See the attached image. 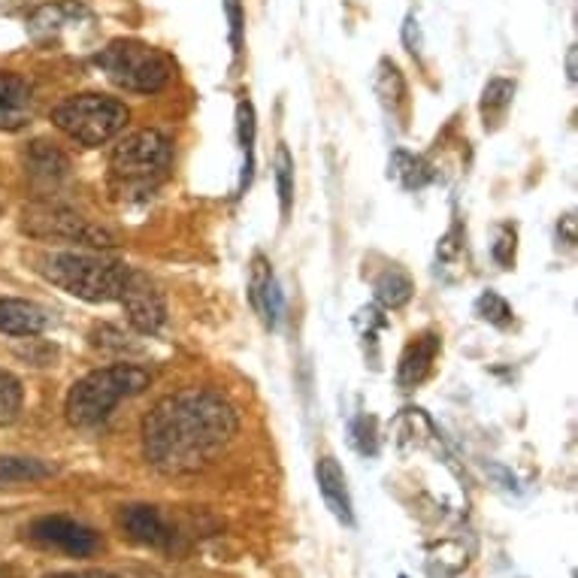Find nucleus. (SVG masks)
<instances>
[{"instance_id":"nucleus-6","label":"nucleus","mask_w":578,"mask_h":578,"mask_svg":"<svg viewBox=\"0 0 578 578\" xmlns=\"http://www.w3.org/2000/svg\"><path fill=\"white\" fill-rule=\"evenodd\" d=\"M128 118V107L107 95H74L52 109L55 128L86 149L107 146L125 130Z\"/></svg>"},{"instance_id":"nucleus-2","label":"nucleus","mask_w":578,"mask_h":578,"mask_svg":"<svg viewBox=\"0 0 578 578\" xmlns=\"http://www.w3.org/2000/svg\"><path fill=\"white\" fill-rule=\"evenodd\" d=\"M37 270L46 282L67 291L70 297L86 303H116L130 267L125 261L91 252H43L37 257Z\"/></svg>"},{"instance_id":"nucleus-27","label":"nucleus","mask_w":578,"mask_h":578,"mask_svg":"<svg viewBox=\"0 0 578 578\" xmlns=\"http://www.w3.org/2000/svg\"><path fill=\"white\" fill-rule=\"evenodd\" d=\"M515 243H518V234H515V227L500 225L497 231H493L491 255H493V261H497V264H500L503 270H509L515 264Z\"/></svg>"},{"instance_id":"nucleus-16","label":"nucleus","mask_w":578,"mask_h":578,"mask_svg":"<svg viewBox=\"0 0 578 578\" xmlns=\"http://www.w3.org/2000/svg\"><path fill=\"white\" fill-rule=\"evenodd\" d=\"M375 95L382 100V107L391 112L394 118H400V125H406L409 116V91H406V79L400 74V67L394 61L382 58L379 67H375Z\"/></svg>"},{"instance_id":"nucleus-21","label":"nucleus","mask_w":578,"mask_h":578,"mask_svg":"<svg viewBox=\"0 0 578 578\" xmlns=\"http://www.w3.org/2000/svg\"><path fill=\"white\" fill-rule=\"evenodd\" d=\"M388 176H391L396 185L409 188V192H418V188H424V185L433 179L428 164L421 161V158H415V155H409V151H394V155H391V161H388Z\"/></svg>"},{"instance_id":"nucleus-32","label":"nucleus","mask_w":578,"mask_h":578,"mask_svg":"<svg viewBox=\"0 0 578 578\" xmlns=\"http://www.w3.org/2000/svg\"><path fill=\"white\" fill-rule=\"evenodd\" d=\"M567 76H569V82H576V46H569V52H567Z\"/></svg>"},{"instance_id":"nucleus-8","label":"nucleus","mask_w":578,"mask_h":578,"mask_svg":"<svg viewBox=\"0 0 578 578\" xmlns=\"http://www.w3.org/2000/svg\"><path fill=\"white\" fill-rule=\"evenodd\" d=\"M28 536L37 546L52 548V551H61L67 557H95L97 551H104V536L76 518H67V515L37 518L28 527Z\"/></svg>"},{"instance_id":"nucleus-1","label":"nucleus","mask_w":578,"mask_h":578,"mask_svg":"<svg viewBox=\"0 0 578 578\" xmlns=\"http://www.w3.org/2000/svg\"><path fill=\"white\" fill-rule=\"evenodd\" d=\"M239 430L234 403L209 388L164 396L143 421V454L164 476H183L213 461Z\"/></svg>"},{"instance_id":"nucleus-10","label":"nucleus","mask_w":578,"mask_h":578,"mask_svg":"<svg viewBox=\"0 0 578 578\" xmlns=\"http://www.w3.org/2000/svg\"><path fill=\"white\" fill-rule=\"evenodd\" d=\"M442 352L440 333H421V336H412V343L403 349L400 354V364H396V385L400 388H418L430 373H433V364Z\"/></svg>"},{"instance_id":"nucleus-5","label":"nucleus","mask_w":578,"mask_h":578,"mask_svg":"<svg viewBox=\"0 0 578 578\" xmlns=\"http://www.w3.org/2000/svg\"><path fill=\"white\" fill-rule=\"evenodd\" d=\"M170 161L173 146L161 130H137L109 155V179L121 194H146L161 183Z\"/></svg>"},{"instance_id":"nucleus-20","label":"nucleus","mask_w":578,"mask_h":578,"mask_svg":"<svg viewBox=\"0 0 578 578\" xmlns=\"http://www.w3.org/2000/svg\"><path fill=\"white\" fill-rule=\"evenodd\" d=\"M236 134L243 149V173H239V192H246L255 173V107L248 100H239L236 107Z\"/></svg>"},{"instance_id":"nucleus-12","label":"nucleus","mask_w":578,"mask_h":578,"mask_svg":"<svg viewBox=\"0 0 578 578\" xmlns=\"http://www.w3.org/2000/svg\"><path fill=\"white\" fill-rule=\"evenodd\" d=\"M118 525L139 546L164 548L173 542V530L164 521L158 506H125L121 515H118Z\"/></svg>"},{"instance_id":"nucleus-19","label":"nucleus","mask_w":578,"mask_h":578,"mask_svg":"<svg viewBox=\"0 0 578 578\" xmlns=\"http://www.w3.org/2000/svg\"><path fill=\"white\" fill-rule=\"evenodd\" d=\"M373 291H375V301L382 303L385 310H400V306H406V303L412 301V294H415V282H412V276H409L406 270L391 267L375 278Z\"/></svg>"},{"instance_id":"nucleus-17","label":"nucleus","mask_w":578,"mask_h":578,"mask_svg":"<svg viewBox=\"0 0 578 578\" xmlns=\"http://www.w3.org/2000/svg\"><path fill=\"white\" fill-rule=\"evenodd\" d=\"M86 12V7L76 3V0H55V3H46V7H40V10L33 12L31 22H28V31H31L33 37L55 33L61 31V28H67V25L79 22Z\"/></svg>"},{"instance_id":"nucleus-31","label":"nucleus","mask_w":578,"mask_h":578,"mask_svg":"<svg viewBox=\"0 0 578 578\" xmlns=\"http://www.w3.org/2000/svg\"><path fill=\"white\" fill-rule=\"evenodd\" d=\"M403 40H406L409 52L421 55V33H418V22L412 19V16H409L406 28H403Z\"/></svg>"},{"instance_id":"nucleus-25","label":"nucleus","mask_w":578,"mask_h":578,"mask_svg":"<svg viewBox=\"0 0 578 578\" xmlns=\"http://www.w3.org/2000/svg\"><path fill=\"white\" fill-rule=\"evenodd\" d=\"M276 188L282 218H288L291 206H294V158L285 146L276 149Z\"/></svg>"},{"instance_id":"nucleus-3","label":"nucleus","mask_w":578,"mask_h":578,"mask_svg":"<svg viewBox=\"0 0 578 578\" xmlns=\"http://www.w3.org/2000/svg\"><path fill=\"white\" fill-rule=\"evenodd\" d=\"M149 382L151 375L137 364H112L82 375L67 394V421L79 430L97 428L112 415L121 400L143 394Z\"/></svg>"},{"instance_id":"nucleus-33","label":"nucleus","mask_w":578,"mask_h":578,"mask_svg":"<svg viewBox=\"0 0 578 578\" xmlns=\"http://www.w3.org/2000/svg\"><path fill=\"white\" fill-rule=\"evenodd\" d=\"M0 578H25L12 564H0Z\"/></svg>"},{"instance_id":"nucleus-22","label":"nucleus","mask_w":578,"mask_h":578,"mask_svg":"<svg viewBox=\"0 0 578 578\" xmlns=\"http://www.w3.org/2000/svg\"><path fill=\"white\" fill-rule=\"evenodd\" d=\"M512 97H515V82L509 79H491L482 91V104H479V112L484 118V128H497L500 125V118L506 116V109L512 107Z\"/></svg>"},{"instance_id":"nucleus-14","label":"nucleus","mask_w":578,"mask_h":578,"mask_svg":"<svg viewBox=\"0 0 578 578\" xmlns=\"http://www.w3.org/2000/svg\"><path fill=\"white\" fill-rule=\"evenodd\" d=\"M315 479H319V491L324 497V506L331 509V515L345 527H354V506L352 491H349V479L345 470L333 458H322L315 467Z\"/></svg>"},{"instance_id":"nucleus-4","label":"nucleus","mask_w":578,"mask_h":578,"mask_svg":"<svg viewBox=\"0 0 578 578\" xmlns=\"http://www.w3.org/2000/svg\"><path fill=\"white\" fill-rule=\"evenodd\" d=\"M95 65L109 82L134 95H155L170 86L173 58L143 40H112L95 55Z\"/></svg>"},{"instance_id":"nucleus-29","label":"nucleus","mask_w":578,"mask_h":578,"mask_svg":"<svg viewBox=\"0 0 578 578\" xmlns=\"http://www.w3.org/2000/svg\"><path fill=\"white\" fill-rule=\"evenodd\" d=\"M354 442H357V449L364 451V454H375V451H379V442H375V418L373 415L357 418V424H354Z\"/></svg>"},{"instance_id":"nucleus-18","label":"nucleus","mask_w":578,"mask_h":578,"mask_svg":"<svg viewBox=\"0 0 578 578\" xmlns=\"http://www.w3.org/2000/svg\"><path fill=\"white\" fill-rule=\"evenodd\" d=\"M25 164H28V170L37 179H46V183H58L70 170V161H67L65 151L58 149L55 143H43V139L31 143V149L25 151Z\"/></svg>"},{"instance_id":"nucleus-26","label":"nucleus","mask_w":578,"mask_h":578,"mask_svg":"<svg viewBox=\"0 0 578 578\" xmlns=\"http://www.w3.org/2000/svg\"><path fill=\"white\" fill-rule=\"evenodd\" d=\"M476 315L482 322L493 324V327H509L512 324V306L497 291H484L482 297L476 301Z\"/></svg>"},{"instance_id":"nucleus-28","label":"nucleus","mask_w":578,"mask_h":578,"mask_svg":"<svg viewBox=\"0 0 578 578\" xmlns=\"http://www.w3.org/2000/svg\"><path fill=\"white\" fill-rule=\"evenodd\" d=\"M225 16L227 25H231V49H234V55H239L243 52V31H246V16H243L239 0H225Z\"/></svg>"},{"instance_id":"nucleus-13","label":"nucleus","mask_w":578,"mask_h":578,"mask_svg":"<svg viewBox=\"0 0 578 578\" xmlns=\"http://www.w3.org/2000/svg\"><path fill=\"white\" fill-rule=\"evenodd\" d=\"M33 91L28 79L0 70V130H22L31 121Z\"/></svg>"},{"instance_id":"nucleus-23","label":"nucleus","mask_w":578,"mask_h":578,"mask_svg":"<svg viewBox=\"0 0 578 578\" xmlns=\"http://www.w3.org/2000/svg\"><path fill=\"white\" fill-rule=\"evenodd\" d=\"M52 472V467H46L37 458H0V484L43 482Z\"/></svg>"},{"instance_id":"nucleus-7","label":"nucleus","mask_w":578,"mask_h":578,"mask_svg":"<svg viewBox=\"0 0 578 578\" xmlns=\"http://www.w3.org/2000/svg\"><path fill=\"white\" fill-rule=\"evenodd\" d=\"M25 234L37 239H61V243H79V246H112L116 239L104 227L91 225L82 215L70 213L65 206H28L22 215Z\"/></svg>"},{"instance_id":"nucleus-9","label":"nucleus","mask_w":578,"mask_h":578,"mask_svg":"<svg viewBox=\"0 0 578 578\" xmlns=\"http://www.w3.org/2000/svg\"><path fill=\"white\" fill-rule=\"evenodd\" d=\"M118 303L125 306V315L134 331L158 333L167 322V301H164L161 288L155 285V278H149L146 273L130 267L128 278H125V288L118 294Z\"/></svg>"},{"instance_id":"nucleus-30","label":"nucleus","mask_w":578,"mask_h":578,"mask_svg":"<svg viewBox=\"0 0 578 578\" xmlns=\"http://www.w3.org/2000/svg\"><path fill=\"white\" fill-rule=\"evenodd\" d=\"M43 578H118L116 572H107V569H70V572H49Z\"/></svg>"},{"instance_id":"nucleus-11","label":"nucleus","mask_w":578,"mask_h":578,"mask_svg":"<svg viewBox=\"0 0 578 578\" xmlns=\"http://www.w3.org/2000/svg\"><path fill=\"white\" fill-rule=\"evenodd\" d=\"M248 301L252 310L261 315V322L267 327H276L282 319V291L273 276V267L264 255L252 257V270H248Z\"/></svg>"},{"instance_id":"nucleus-15","label":"nucleus","mask_w":578,"mask_h":578,"mask_svg":"<svg viewBox=\"0 0 578 578\" xmlns=\"http://www.w3.org/2000/svg\"><path fill=\"white\" fill-rule=\"evenodd\" d=\"M49 327V312L31 301L0 297V333L7 336H37Z\"/></svg>"},{"instance_id":"nucleus-24","label":"nucleus","mask_w":578,"mask_h":578,"mask_svg":"<svg viewBox=\"0 0 578 578\" xmlns=\"http://www.w3.org/2000/svg\"><path fill=\"white\" fill-rule=\"evenodd\" d=\"M25 406V388L22 382L10 373V370H0V428L12 424L16 418L22 415Z\"/></svg>"}]
</instances>
